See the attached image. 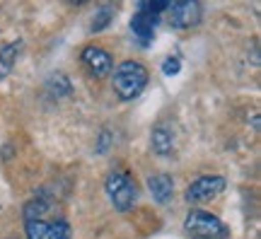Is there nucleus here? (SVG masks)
Instances as JSON below:
<instances>
[{"label":"nucleus","mask_w":261,"mask_h":239,"mask_svg":"<svg viewBox=\"0 0 261 239\" xmlns=\"http://www.w3.org/2000/svg\"><path fill=\"white\" fill-rule=\"evenodd\" d=\"M148 85V68L138 61H123L114 70V92L119 94V99L130 101L136 99Z\"/></svg>","instance_id":"nucleus-1"},{"label":"nucleus","mask_w":261,"mask_h":239,"mask_svg":"<svg viewBox=\"0 0 261 239\" xmlns=\"http://www.w3.org/2000/svg\"><path fill=\"white\" fill-rule=\"evenodd\" d=\"M167 10V3H138V10L130 19V29H133V37L140 46H150L152 39H155V24H158V17Z\"/></svg>","instance_id":"nucleus-2"},{"label":"nucleus","mask_w":261,"mask_h":239,"mask_svg":"<svg viewBox=\"0 0 261 239\" xmlns=\"http://www.w3.org/2000/svg\"><path fill=\"white\" fill-rule=\"evenodd\" d=\"M104 191L109 196V201L114 203V208L121 213L130 210L133 203L138 201V186H136V181H133L126 172H119V169L107 176Z\"/></svg>","instance_id":"nucleus-3"},{"label":"nucleus","mask_w":261,"mask_h":239,"mask_svg":"<svg viewBox=\"0 0 261 239\" xmlns=\"http://www.w3.org/2000/svg\"><path fill=\"white\" fill-rule=\"evenodd\" d=\"M184 230L194 239H225L230 234L227 225L205 210H191L184 220Z\"/></svg>","instance_id":"nucleus-4"},{"label":"nucleus","mask_w":261,"mask_h":239,"mask_svg":"<svg viewBox=\"0 0 261 239\" xmlns=\"http://www.w3.org/2000/svg\"><path fill=\"white\" fill-rule=\"evenodd\" d=\"M27 239H70V225L63 218H29L24 220Z\"/></svg>","instance_id":"nucleus-5"},{"label":"nucleus","mask_w":261,"mask_h":239,"mask_svg":"<svg viewBox=\"0 0 261 239\" xmlns=\"http://www.w3.org/2000/svg\"><path fill=\"white\" fill-rule=\"evenodd\" d=\"M167 19L174 29H189L201 22V3L196 0H181V3H167Z\"/></svg>","instance_id":"nucleus-6"},{"label":"nucleus","mask_w":261,"mask_h":239,"mask_svg":"<svg viewBox=\"0 0 261 239\" xmlns=\"http://www.w3.org/2000/svg\"><path fill=\"white\" fill-rule=\"evenodd\" d=\"M225 186H227V181H225L223 176H201V179H196L194 184L187 189V201L189 203H203V201H211V198H215L218 193L225 191Z\"/></svg>","instance_id":"nucleus-7"},{"label":"nucleus","mask_w":261,"mask_h":239,"mask_svg":"<svg viewBox=\"0 0 261 239\" xmlns=\"http://www.w3.org/2000/svg\"><path fill=\"white\" fill-rule=\"evenodd\" d=\"M80 58H83V65L94 75V77H104V75L112 73V68H114L112 56H109V51L102 46H85Z\"/></svg>","instance_id":"nucleus-8"},{"label":"nucleus","mask_w":261,"mask_h":239,"mask_svg":"<svg viewBox=\"0 0 261 239\" xmlns=\"http://www.w3.org/2000/svg\"><path fill=\"white\" fill-rule=\"evenodd\" d=\"M148 189H150V196H152L158 203H167V201H172V196H174V181H172L169 174L150 176Z\"/></svg>","instance_id":"nucleus-9"},{"label":"nucleus","mask_w":261,"mask_h":239,"mask_svg":"<svg viewBox=\"0 0 261 239\" xmlns=\"http://www.w3.org/2000/svg\"><path fill=\"white\" fill-rule=\"evenodd\" d=\"M150 143H152V150H155L158 155L165 157L174 150V133H172L169 128H165V126H158V128L152 130Z\"/></svg>","instance_id":"nucleus-10"},{"label":"nucleus","mask_w":261,"mask_h":239,"mask_svg":"<svg viewBox=\"0 0 261 239\" xmlns=\"http://www.w3.org/2000/svg\"><path fill=\"white\" fill-rule=\"evenodd\" d=\"M17 51H19V44H8V46H3L0 51V80H5L12 70V65L17 61Z\"/></svg>","instance_id":"nucleus-11"},{"label":"nucleus","mask_w":261,"mask_h":239,"mask_svg":"<svg viewBox=\"0 0 261 239\" xmlns=\"http://www.w3.org/2000/svg\"><path fill=\"white\" fill-rule=\"evenodd\" d=\"M112 17H114V8H112V5H102V8H99V12L94 15L92 32H102V29L112 22Z\"/></svg>","instance_id":"nucleus-12"},{"label":"nucleus","mask_w":261,"mask_h":239,"mask_svg":"<svg viewBox=\"0 0 261 239\" xmlns=\"http://www.w3.org/2000/svg\"><path fill=\"white\" fill-rule=\"evenodd\" d=\"M179 70H181V61H179L177 56H167L165 63H162V75L172 77V75H177Z\"/></svg>","instance_id":"nucleus-13"}]
</instances>
